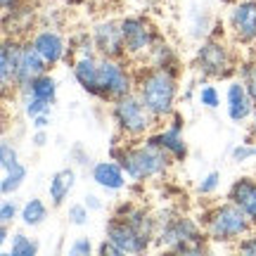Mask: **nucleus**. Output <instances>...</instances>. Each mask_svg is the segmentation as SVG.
I'll return each instance as SVG.
<instances>
[{
	"instance_id": "nucleus-23",
	"label": "nucleus",
	"mask_w": 256,
	"mask_h": 256,
	"mask_svg": "<svg viewBox=\"0 0 256 256\" xmlns=\"http://www.w3.org/2000/svg\"><path fill=\"white\" fill-rule=\"evenodd\" d=\"M147 62H150V66H164V69H176V64H178V57H176L174 48L168 46L166 40L156 38L154 46L150 48V52H147Z\"/></svg>"
},
{
	"instance_id": "nucleus-27",
	"label": "nucleus",
	"mask_w": 256,
	"mask_h": 256,
	"mask_svg": "<svg viewBox=\"0 0 256 256\" xmlns=\"http://www.w3.org/2000/svg\"><path fill=\"white\" fill-rule=\"evenodd\" d=\"M230 159L235 162V164H247V162H254L256 159V140L252 136L244 140V142H240L230 150Z\"/></svg>"
},
{
	"instance_id": "nucleus-1",
	"label": "nucleus",
	"mask_w": 256,
	"mask_h": 256,
	"mask_svg": "<svg viewBox=\"0 0 256 256\" xmlns=\"http://www.w3.org/2000/svg\"><path fill=\"white\" fill-rule=\"evenodd\" d=\"M104 238L112 240L121 254H142L156 242V218L133 202H121L104 226Z\"/></svg>"
},
{
	"instance_id": "nucleus-14",
	"label": "nucleus",
	"mask_w": 256,
	"mask_h": 256,
	"mask_svg": "<svg viewBox=\"0 0 256 256\" xmlns=\"http://www.w3.org/2000/svg\"><path fill=\"white\" fill-rule=\"evenodd\" d=\"M254 110H256V102L249 95L242 78L230 81L228 88H226V112H228V119L235 121V124H244V121L252 119Z\"/></svg>"
},
{
	"instance_id": "nucleus-33",
	"label": "nucleus",
	"mask_w": 256,
	"mask_h": 256,
	"mask_svg": "<svg viewBox=\"0 0 256 256\" xmlns=\"http://www.w3.org/2000/svg\"><path fill=\"white\" fill-rule=\"evenodd\" d=\"M92 252H98V247H92L90 238H76L69 244V256H90Z\"/></svg>"
},
{
	"instance_id": "nucleus-18",
	"label": "nucleus",
	"mask_w": 256,
	"mask_h": 256,
	"mask_svg": "<svg viewBox=\"0 0 256 256\" xmlns=\"http://www.w3.org/2000/svg\"><path fill=\"white\" fill-rule=\"evenodd\" d=\"M228 200L247 214V218L256 226V178L240 176L228 188Z\"/></svg>"
},
{
	"instance_id": "nucleus-21",
	"label": "nucleus",
	"mask_w": 256,
	"mask_h": 256,
	"mask_svg": "<svg viewBox=\"0 0 256 256\" xmlns=\"http://www.w3.org/2000/svg\"><path fill=\"white\" fill-rule=\"evenodd\" d=\"M22 98H38V100L48 102V104H55L57 100V81L52 74H40L38 78L28 83L26 88H22Z\"/></svg>"
},
{
	"instance_id": "nucleus-9",
	"label": "nucleus",
	"mask_w": 256,
	"mask_h": 256,
	"mask_svg": "<svg viewBox=\"0 0 256 256\" xmlns=\"http://www.w3.org/2000/svg\"><path fill=\"white\" fill-rule=\"evenodd\" d=\"M121 31H124V46H126V57H147L150 48L154 46L156 36L154 26L145 17H124L121 19Z\"/></svg>"
},
{
	"instance_id": "nucleus-12",
	"label": "nucleus",
	"mask_w": 256,
	"mask_h": 256,
	"mask_svg": "<svg viewBox=\"0 0 256 256\" xmlns=\"http://www.w3.org/2000/svg\"><path fill=\"white\" fill-rule=\"evenodd\" d=\"M92 43L100 57H114L124 60L126 57V46H124V31H121V19H102L90 28Z\"/></svg>"
},
{
	"instance_id": "nucleus-29",
	"label": "nucleus",
	"mask_w": 256,
	"mask_h": 256,
	"mask_svg": "<svg viewBox=\"0 0 256 256\" xmlns=\"http://www.w3.org/2000/svg\"><path fill=\"white\" fill-rule=\"evenodd\" d=\"M66 218H69L72 226L83 228V226H88V220H90V209L86 206V202H81V204H72V206L66 209Z\"/></svg>"
},
{
	"instance_id": "nucleus-19",
	"label": "nucleus",
	"mask_w": 256,
	"mask_h": 256,
	"mask_svg": "<svg viewBox=\"0 0 256 256\" xmlns=\"http://www.w3.org/2000/svg\"><path fill=\"white\" fill-rule=\"evenodd\" d=\"M98 72H100V55H76L72 62V74L76 83L81 86L88 95L98 92Z\"/></svg>"
},
{
	"instance_id": "nucleus-25",
	"label": "nucleus",
	"mask_w": 256,
	"mask_h": 256,
	"mask_svg": "<svg viewBox=\"0 0 256 256\" xmlns=\"http://www.w3.org/2000/svg\"><path fill=\"white\" fill-rule=\"evenodd\" d=\"M38 252H40L38 240L28 238L26 232H14L10 249H5V256H38Z\"/></svg>"
},
{
	"instance_id": "nucleus-42",
	"label": "nucleus",
	"mask_w": 256,
	"mask_h": 256,
	"mask_svg": "<svg viewBox=\"0 0 256 256\" xmlns=\"http://www.w3.org/2000/svg\"><path fill=\"white\" fill-rule=\"evenodd\" d=\"M8 242H10V226L8 223H0V244L5 247Z\"/></svg>"
},
{
	"instance_id": "nucleus-31",
	"label": "nucleus",
	"mask_w": 256,
	"mask_h": 256,
	"mask_svg": "<svg viewBox=\"0 0 256 256\" xmlns=\"http://www.w3.org/2000/svg\"><path fill=\"white\" fill-rule=\"evenodd\" d=\"M240 78H242V83L247 86L249 95H252L254 102H256V60L242 64V69H240Z\"/></svg>"
},
{
	"instance_id": "nucleus-8",
	"label": "nucleus",
	"mask_w": 256,
	"mask_h": 256,
	"mask_svg": "<svg viewBox=\"0 0 256 256\" xmlns=\"http://www.w3.org/2000/svg\"><path fill=\"white\" fill-rule=\"evenodd\" d=\"M232 52L218 38H204L194 52V69L204 78H228L232 72Z\"/></svg>"
},
{
	"instance_id": "nucleus-4",
	"label": "nucleus",
	"mask_w": 256,
	"mask_h": 256,
	"mask_svg": "<svg viewBox=\"0 0 256 256\" xmlns=\"http://www.w3.org/2000/svg\"><path fill=\"white\" fill-rule=\"evenodd\" d=\"M136 92L145 107L156 119H168L176 112V100H178V76L176 69H164V66H147L145 72L138 74Z\"/></svg>"
},
{
	"instance_id": "nucleus-5",
	"label": "nucleus",
	"mask_w": 256,
	"mask_h": 256,
	"mask_svg": "<svg viewBox=\"0 0 256 256\" xmlns=\"http://www.w3.org/2000/svg\"><path fill=\"white\" fill-rule=\"evenodd\" d=\"M202 228L206 232V238L216 244H230V242H240V240L249 235L254 223L247 218V214L235 206L232 202H223L204 211L202 218Z\"/></svg>"
},
{
	"instance_id": "nucleus-3",
	"label": "nucleus",
	"mask_w": 256,
	"mask_h": 256,
	"mask_svg": "<svg viewBox=\"0 0 256 256\" xmlns=\"http://www.w3.org/2000/svg\"><path fill=\"white\" fill-rule=\"evenodd\" d=\"M110 156L124 166L128 178L136 180V183L162 178L171 168V164H174V159L166 154L164 150H159L156 145L147 142V140L142 145H126V142L119 145V142H112Z\"/></svg>"
},
{
	"instance_id": "nucleus-20",
	"label": "nucleus",
	"mask_w": 256,
	"mask_h": 256,
	"mask_svg": "<svg viewBox=\"0 0 256 256\" xmlns=\"http://www.w3.org/2000/svg\"><path fill=\"white\" fill-rule=\"evenodd\" d=\"M74 185H76V171H74L72 166L60 168V171H55V174L50 176V183H48V200H50V204H52L55 209H60L64 202L69 200Z\"/></svg>"
},
{
	"instance_id": "nucleus-2",
	"label": "nucleus",
	"mask_w": 256,
	"mask_h": 256,
	"mask_svg": "<svg viewBox=\"0 0 256 256\" xmlns=\"http://www.w3.org/2000/svg\"><path fill=\"white\" fill-rule=\"evenodd\" d=\"M206 232L202 223L185 216V214H174L166 211L164 218H156V244L159 247L176 252V254H206L209 252Z\"/></svg>"
},
{
	"instance_id": "nucleus-40",
	"label": "nucleus",
	"mask_w": 256,
	"mask_h": 256,
	"mask_svg": "<svg viewBox=\"0 0 256 256\" xmlns=\"http://www.w3.org/2000/svg\"><path fill=\"white\" fill-rule=\"evenodd\" d=\"M31 142H34V147H38V150H40V147H46L48 142H50V138H48V128L46 130H36L34 138H31Z\"/></svg>"
},
{
	"instance_id": "nucleus-24",
	"label": "nucleus",
	"mask_w": 256,
	"mask_h": 256,
	"mask_svg": "<svg viewBox=\"0 0 256 256\" xmlns=\"http://www.w3.org/2000/svg\"><path fill=\"white\" fill-rule=\"evenodd\" d=\"M28 176V168L22 162L17 166H12L10 171H2V180H0V192H2V197H12L14 192H19V188L24 185Z\"/></svg>"
},
{
	"instance_id": "nucleus-17",
	"label": "nucleus",
	"mask_w": 256,
	"mask_h": 256,
	"mask_svg": "<svg viewBox=\"0 0 256 256\" xmlns=\"http://www.w3.org/2000/svg\"><path fill=\"white\" fill-rule=\"evenodd\" d=\"M19 50L22 43L17 38H5L0 48V88L8 92L10 88H17V66H19Z\"/></svg>"
},
{
	"instance_id": "nucleus-35",
	"label": "nucleus",
	"mask_w": 256,
	"mask_h": 256,
	"mask_svg": "<svg viewBox=\"0 0 256 256\" xmlns=\"http://www.w3.org/2000/svg\"><path fill=\"white\" fill-rule=\"evenodd\" d=\"M69 156H72V162L76 166H92L90 154H88V150H83V145H74Z\"/></svg>"
},
{
	"instance_id": "nucleus-16",
	"label": "nucleus",
	"mask_w": 256,
	"mask_h": 256,
	"mask_svg": "<svg viewBox=\"0 0 256 256\" xmlns=\"http://www.w3.org/2000/svg\"><path fill=\"white\" fill-rule=\"evenodd\" d=\"M90 178L95 185H100L102 190L110 192H119L126 188V178L128 174L124 171V166L116 159H104V162H95L90 166Z\"/></svg>"
},
{
	"instance_id": "nucleus-34",
	"label": "nucleus",
	"mask_w": 256,
	"mask_h": 256,
	"mask_svg": "<svg viewBox=\"0 0 256 256\" xmlns=\"http://www.w3.org/2000/svg\"><path fill=\"white\" fill-rule=\"evenodd\" d=\"M19 211H22V206H17L14 200H2V204H0V223H8L10 226L19 216Z\"/></svg>"
},
{
	"instance_id": "nucleus-28",
	"label": "nucleus",
	"mask_w": 256,
	"mask_h": 256,
	"mask_svg": "<svg viewBox=\"0 0 256 256\" xmlns=\"http://www.w3.org/2000/svg\"><path fill=\"white\" fill-rule=\"evenodd\" d=\"M19 164V152L17 147L10 142L8 138H2V142H0V168L2 171H10L12 166Z\"/></svg>"
},
{
	"instance_id": "nucleus-30",
	"label": "nucleus",
	"mask_w": 256,
	"mask_h": 256,
	"mask_svg": "<svg viewBox=\"0 0 256 256\" xmlns=\"http://www.w3.org/2000/svg\"><path fill=\"white\" fill-rule=\"evenodd\" d=\"M218 185H220V171H209L200 183L194 185V192L202 194V197H209V194H214L218 190Z\"/></svg>"
},
{
	"instance_id": "nucleus-15",
	"label": "nucleus",
	"mask_w": 256,
	"mask_h": 256,
	"mask_svg": "<svg viewBox=\"0 0 256 256\" xmlns=\"http://www.w3.org/2000/svg\"><path fill=\"white\" fill-rule=\"evenodd\" d=\"M50 64L43 60V57L36 52V48L31 43H22V50H19V66H17V90L26 88L28 83L38 78L40 74H48Z\"/></svg>"
},
{
	"instance_id": "nucleus-43",
	"label": "nucleus",
	"mask_w": 256,
	"mask_h": 256,
	"mask_svg": "<svg viewBox=\"0 0 256 256\" xmlns=\"http://www.w3.org/2000/svg\"><path fill=\"white\" fill-rule=\"evenodd\" d=\"M249 121H252V124H249V136L256 140V110H254V114H252V119Z\"/></svg>"
},
{
	"instance_id": "nucleus-39",
	"label": "nucleus",
	"mask_w": 256,
	"mask_h": 256,
	"mask_svg": "<svg viewBox=\"0 0 256 256\" xmlns=\"http://www.w3.org/2000/svg\"><path fill=\"white\" fill-rule=\"evenodd\" d=\"M83 202H86V206L90 211H102V200L98 197V194H92V192H88L86 197H83Z\"/></svg>"
},
{
	"instance_id": "nucleus-32",
	"label": "nucleus",
	"mask_w": 256,
	"mask_h": 256,
	"mask_svg": "<svg viewBox=\"0 0 256 256\" xmlns=\"http://www.w3.org/2000/svg\"><path fill=\"white\" fill-rule=\"evenodd\" d=\"M52 104H48V102L38 100V98H24V114H26L28 119H34L38 114H48Z\"/></svg>"
},
{
	"instance_id": "nucleus-26",
	"label": "nucleus",
	"mask_w": 256,
	"mask_h": 256,
	"mask_svg": "<svg viewBox=\"0 0 256 256\" xmlns=\"http://www.w3.org/2000/svg\"><path fill=\"white\" fill-rule=\"evenodd\" d=\"M197 102H200L204 110H218V107H220V92H218V88H216L214 83L204 81L200 88H197Z\"/></svg>"
},
{
	"instance_id": "nucleus-38",
	"label": "nucleus",
	"mask_w": 256,
	"mask_h": 256,
	"mask_svg": "<svg viewBox=\"0 0 256 256\" xmlns=\"http://www.w3.org/2000/svg\"><path fill=\"white\" fill-rule=\"evenodd\" d=\"M31 126H34V130H46V128L50 126V112L34 116V119H31Z\"/></svg>"
},
{
	"instance_id": "nucleus-22",
	"label": "nucleus",
	"mask_w": 256,
	"mask_h": 256,
	"mask_svg": "<svg viewBox=\"0 0 256 256\" xmlns=\"http://www.w3.org/2000/svg\"><path fill=\"white\" fill-rule=\"evenodd\" d=\"M19 218L26 228H38L43 226L48 218V204L40 197H31L22 204V211H19Z\"/></svg>"
},
{
	"instance_id": "nucleus-6",
	"label": "nucleus",
	"mask_w": 256,
	"mask_h": 256,
	"mask_svg": "<svg viewBox=\"0 0 256 256\" xmlns=\"http://www.w3.org/2000/svg\"><path fill=\"white\" fill-rule=\"evenodd\" d=\"M112 121L124 138H145L150 136V130L154 128L156 119L152 112L145 107V102L140 100V95L136 90L112 102Z\"/></svg>"
},
{
	"instance_id": "nucleus-41",
	"label": "nucleus",
	"mask_w": 256,
	"mask_h": 256,
	"mask_svg": "<svg viewBox=\"0 0 256 256\" xmlns=\"http://www.w3.org/2000/svg\"><path fill=\"white\" fill-rule=\"evenodd\" d=\"M0 5H2V12H5V14H12V12L19 8V0H0Z\"/></svg>"
},
{
	"instance_id": "nucleus-36",
	"label": "nucleus",
	"mask_w": 256,
	"mask_h": 256,
	"mask_svg": "<svg viewBox=\"0 0 256 256\" xmlns=\"http://www.w3.org/2000/svg\"><path fill=\"white\" fill-rule=\"evenodd\" d=\"M238 252L247 256H256V232H249L238 242Z\"/></svg>"
},
{
	"instance_id": "nucleus-37",
	"label": "nucleus",
	"mask_w": 256,
	"mask_h": 256,
	"mask_svg": "<svg viewBox=\"0 0 256 256\" xmlns=\"http://www.w3.org/2000/svg\"><path fill=\"white\" fill-rule=\"evenodd\" d=\"M98 254H100V256H121V249L116 247L112 240L104 238L100 244H98Z\"/></svg>"
},
{
	"instance_id": "nucleus-10",
	"label": "nucleus",
	"mask_w": 256,
	"mask_h": 256,
	"mask_svg": "<svg viewBox=\"0 0 256 256\" xmlns=\"http://www.w3.org/2000/svg\"><path fill=\"white\" fill-rule=\"evenodd\" d=\"M183 128H185V119L178 112H174L168 116V126L164 130H156L152 136H147L145 140L156 145L159 150H164L174 162H185L188 159V142H185V138H183Z\"/></svg>"
},
{
	"instance_id": "nucleus-11",
	"label": "nucleus",
	"mask_w": 256,
	"mask_h": 256,
	"mask_svg": "<svg viewBox=\"0 0 256 256\" xmlns=\"http://www.w3.org/2000/svg\"><path fill=\"white\" fill-rule=\"evenodd\" d=\"M228 28L235 43H256V0H235L228 12Z\"/></svg>"
},
{
	"instance_id": "nucleus-13",
	"label": "nucleus",
	"mask_w": 256,
	"mask_h": 256,
	"mask_svg": "<svg viewBox=\"0 0 256 256\" xmlns=\"http://www.w3.org/2000/svg\"><path fill=\"white\" fill-rule=\"evenodd\" d=\"M28 43L36 48V52L50 66H55V64H60L62 60L69 57V46H66L62 34L55 31V28H40V31H36L34 36L28 38Z\"/></svg>"
},
{
	"instance_id": "nucleus-7",
	"label": "nucleus",
	"mask_w": 256,
	"mask_h": 256,
	"mask_svg": "<svg viewBox=\"0 0 256 256\" xmlns=\"http://www.w3.org/2000/svg\"><path fill=\"white\" fill-rule=\"evenodd\" d=\"M136 90V76L130 74L126 64L114 57H100V72H98V92L95 98L104 102H114Z\"/></svg>"
}]
</instances>
